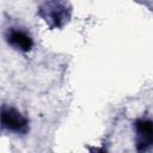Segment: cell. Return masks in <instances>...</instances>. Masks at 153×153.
<instances>
[{
    "mask_svg": "<svg viewBox=\"0 0 153 153\" xmlns=\"http://www.w3.org/2000/svg\"><path fill=\"white\" fill-rule=\"evenodd\" d=\"M1 126L8 131L25 134L29 128V121L17 109L4 106L1 110Z\"/></svg>",
    "mask_w": 153,
    "mask_h": 153,
    "instance_id": "3957f363",
    "label": "cell"
},
{
    "mask_svg": "<svg viewBox=\"0 0 153 153\" xmlns=\"http://www.w3.org/2000/svg\"><path fill=\"white\" fill-rule=\"evenodd\" d=\"M90 153H108V152L103 147H97V148H91V152Z\"/></svg>",
    "mask_w": 153,
    "mask_h": 153,
    "instance_id": "5b68a950",
    "label": "cell"
},
{
    "mask_svg": "<svg viewBox=\"0 0 153 153\" xmlns=\"http://www.w3.org/2000/svg\"><path fill=\"white\" fill-rule=\"evenodd\" d=\"M38 14L45 20V23L51 27L63 26L71 17V8L67 2L49 1L44 2L38 11Z\"/></svg>",
    "mask_w": 153,
    "mask_h": 153,
    "instance_id": "6da1fadb",
    "label": "cell"
},
{
    "mask_svg": "<svg viewBox=\"0 0 153 153\" xmlns=\"http://www.w3.org/2000/svg\"><path fill=\"white\" fill-rule=\"evenodd\" d=\"M6 41L11 47L23 53L30 51L33 45L32 37L29 35V32L22 29H17V27H11L7 30Z\"/></svg>",
    "mask_w": 153,
    "mask_h": 153,
    "instance_id": "277c9868",
    "label": "cell"
},
{
    "mask_svg": "<svg viewBox=\"0 0 153 153\" xmlns=\"http://www.w3.org/2000/svg\"><path fill=\"white\" fill-rule=\"evenodd\" d=\"M135 147L137 153H146L153 147V120L140 118L134 123Z\"/></svg>",
    "mask_w": 153,
    "mask_h": 153,
    "instance_id": "7a4b0ae2",
    "label": "cell"
}]
</instances>
